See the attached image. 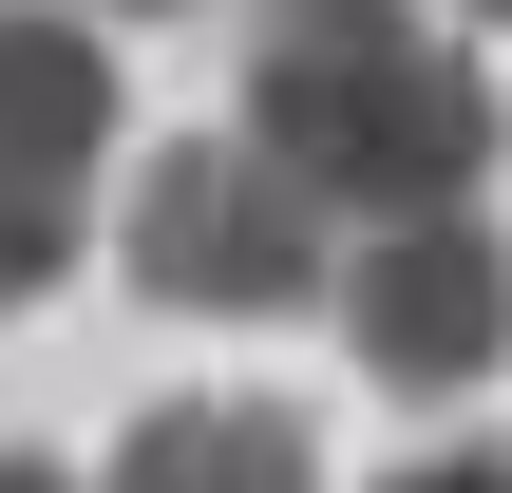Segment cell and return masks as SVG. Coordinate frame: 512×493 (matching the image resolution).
I'll use <instances>...</instances> for the list:
<instances>
[{"instance_id":"6da1fadb","label":"cell","mask_w":512,"mask_h":493,"mask_svg":"<svg viewBox=\"0 0 512 493\" xmlns=\"http://www.w3.org/2000/svg\"><path fill=\"white\" fill-rule=\"evenodd\" d=\"M494 76L418 0H247V152L304 171L323 209H475L494 171Z\"/></svg>"},{"instance_id":"7a4b0ae2","label":"cell","mask_w":512,"mask_h":493,"mask_svg":"<svg viewBox=\"0 0 512 493\" xmlns=\"http://www.w3.org/2000/svg\"><path fill=\"white\" fill-rule=\"evenodd\" d=\"M114 266H133L171 323H304L342 247H323V190H304V171H266L247 133H190V152L133 171Z\"/></svg>"},{"instance_id":"3957f363","label":"cell","mask_w":512,"mask_h":493,"mask_svg":"<svg viewBox=\"0 0 512 493\" xmlns=\"http://www.w3.org/2000/svg\"><path fill=\"white\" fill-rule=\"evenodd\" d=\"M323 323L361 342V380H399V399H475L512 361V247L475 209H380L342 266H323Z\"/></svg>"},{"instance_id":"277c9868","label":"cell","mask_w":512,"mask_h":493,"mask_svg":"<svg viewBox=\"0 0 512 493\" xmlns=\"http://www.w3.org/2000/svg\"><path fill=\"white\" fill-rule=\"evenodd\" d=\"M95 152H114V38L95 19H0V304H38L76 266Z\"/></svg>"},{"instance_id":"5b68a950","label":"cell","mask_w":512,"mask_h":493,"mask_svg":"<svg viewBox=\"0 0 512 493\" xmlns=\"http://www.w3.org/2000/svg\"><path fill=\"white\" fill-rule=\"evenodd\" d=\"M114 493H323V437L285 399H152L114 437Z\"/></svg>"},{"instance_id":"8992f818","label":"cell","mask_w":512,"mask_h":493,"mask_svg":"<svg viewBox=\"0 0 512 493\" xmlns=\"http://www.w3.org/2000/svg\"><path fill=\"white\" fill-rule=\"evenodd\" d=\"M380 493H512V456H399Z\"/></svg>"},{"instance_id":"52a82bcc","label":"cell","mask_w":512,"mask_h":493,"mask_svg":"<svg viewBox=\"0 0 512 493\" xmlns=\"http://www.w3.org/2000/svg\"><path fill=\"white\" fill-rule=\"evenodd\" d=\"M0 493H76V475H57V456H0Z\"/></svg>"},{"instance_id":"ba28073f","label":"cell","mask_w":512,"mask_h":493,"mask_svg":"<svg viewBox=\"0 0 512 493\" xmlns=\"http://www.w3.org/2000/svg\"><path fill=\"white\" fill-rule=\"evenodd\" d=\"M95 19H171V0H95Z\"/></svg>"},{"instance_id":"9c48e42d","label":"cell","mask_w":512,"mask_h":493,"mask_svg":"<svg viewBox=\"0 0 512 493\" xmlns=\"http://www.w3.org/2000/svg\"><path fill=\"white\" fill-rule=\"evenodd\" d=\"M456 19H512V0H456Z\"/></svg>"}]
</instances>
